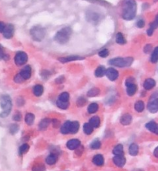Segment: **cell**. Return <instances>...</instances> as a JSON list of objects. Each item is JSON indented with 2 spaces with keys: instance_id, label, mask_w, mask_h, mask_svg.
<instances>
[{
  "instance_id": "cell-27",
  "label": "cell",
  "mask_w": 158,
  "mask_h": 171,
  "mask_svg": "<svg viewBox=\"0 0 158 171\" xmlns=\"http://www.w3.org/2000/svg\"><path fill=\"white\" fill-rule=\"evenodd\" d=\"M116 42L120 45H124L127 43V40H126L125 37L121 33H118L116 35Z\"/></svg>"
},
{
  "instance_id": "cell-30",
  "label": "cell",
  "mask_w": 158,
  "mask_h": 171,
  "mask_svg": "<svg viewBox=\"0 0 158 171\" xmlns=\"http://www.w3.org/2000/svg\"><path fill=\"white\" fill-rule=\"evenodd\" d=\"M34 119H35V116L33 115V113H27L26 115L25 121L26 122L27 125L31 126L32 124L33 123V122H34Z\"/></svg>"
},
{
  "instance_id": "cell-31",
  "label": "cell",
  "mask_w": 158,
  "mask_h": 171,
  "mask_svg": "<svg viewBox=\"0 0 158 171\" xmlns=\"http://www.w3.org/2000/svg\"><path fill=\"white\" fill-rule=\"evenodd\" d=\"M151 62L152 63H156L158 62V46L155 48L153 51L151 56Z\"/></svg>"
},
{
  "instance_id": "cell-22",
  "label": "cell",
  "mask_w": 158,
  "mask_h": 171,
  "mask_svg": "<svg viewBox=\"0 0 158 171\" xmlns=\"http://www.w3.org/2000/svg\"><path fill=\"white\" fill-rule=\"evenodd\" d=\"M89 123H90L92 127H94V128H97V127H99L100 125V119L99 117L95 116V117H91V118L90 119V122H89Z\"/></svg>"
},
{
  "instance_id": "cell-13",
  "label": "cell",
  "mask_w": 158,
  "mask_h": 171,
  "mask_svg": "<svg viewBox=\"0 0 158 171\" xmlns=\"http://www.w3.org/2000/svg\"><path fill=\"white\" fill-rule=\"evenodd\" d=\"M146 128L149 131H151V133H154V134L158 135V124L154 121H151V122H148L145 125Z\"/></svg>"
},
{
  "instance_id": "cell-34",
  "label": "cell",
  "mask_w": 158,
  "mask_h": 171,
  "mask_svg": "<svg viewBox=\"0 0 158 171\" xmlns=\"http://www.w3.org/2000/svg\"><path fill=\"white\" fill-rule=\"evenodd\" d=\"M134 108L135 109H136L137 112L138 113L143 112V109H144V103L141 100L137 101V102L135 103Z\"/></svg>"
},
{
  "instance_id": "cell-8",
  "label": "cell",
  "mask_w": 158,
  "mask_h": 171,
  "mask_svg": "<svg viewBox=\"0 0 158 171\" xmlns=\"http://www.w3.org/2000/svg\"><path fill=\"white\" fill-rule=\"evenodd\" d=\"M14 61L17 66H23L28 61V56L25 52H18L14 58Z\"/></svg>"
},
{
  "instance_id": "cell-11",
  "label": "cell",
  "mask_w": 158,
  "mask_h": 171,
  "mask_svg": "<svg viewBox=\"0 0 158 171\" xmlns=\"http://www.w3.org/2000/svg\"><path fill=\"white\" fill-rule=\"evenodd\" d=\"M114 164L118 167H123L126 164V159L123 155H116L113 159Z\"/></svg>"
},
{
  "instance_id": "cell-37",
  "label": "cell",
  "mask_w": 158,
  "mask_h": 171,
  "mask_svg": "<svg viewBox=\"0 0 158 171\" xmlns=\"http://www.w3.org/2000/svg\"><path fill=\"white\" fill-rule=\"evenodd\" d=\"M100 93V90L98 88H93L91 90H90L87 93V96L90 97H93V96H96L97 95H99Z\"/></svg>"
},
{
  "instance_id": "cell-24",
  "label": "cell",
  "mask_w": 158,
  "mask_h": 171,
  "mask_svg": "<svg viewBox=\"0 0 158 171\" xmlns=\"http://www.w3.org/2000/svg\"><path fill=\"white\" fill-rule=\"evenodd\" d=\"M56 160H57V156L55 154H49L46 159V164L49 165H53L54 164H56Z\"/></svg>"
},
{
  "instance_id": "cell-32",
  "label": "cell",
  "mask_w": 158,
  "mask_h": 171,
  "mask_svg": "<svg viewBox=\"0 0 158 171\" xmlns=\"http://www.w3.org/2000/svg\"><path fill=\"white\" fill-rule=\"evenodd\" d=\"M113 153L115 155H123V145L118 144L114 147Z\"/></svg>"
},
{
  "instance_id": "cell-43",
  "label": "cell",
  "mask_w": 158,
  "mask_h": 171,
  "mask_svg": "<svg viewBox=\"0 0 158 171\" xmlns=\"http://www.w3.org/2000/svg\"><path fill=\"white\" fill-rule=\"evenodd\" d=\"M19 130V127L16 124H12V126H10V129H9V131H10V133L12 134H15Z\"/></svg>"
},
{
  "instance_id": "cell-29",
  "label": "cell",
  "mask_w": 158,
  "mask_h": 171,
  "mask_svg": "<svg viewBox=\"0 0 158 171\" xmlns=\"http://www.w3.org/2000/svg\"><path fill=\"white\" fill-rule=\"evenodd\" d=\"M87 109L89 113H95L99 109V105L96 103H91V104L89 105Z\"/></svg>"
},
{
  "instance_id": "cell-10",
  "label": "cell",
  "mask_w": 158,
  "mask_h": 171,
  "mask_svg": "<svg viewBox=\"0 0 158 171\" xmlns=\"http://www.w3.org/2000/svg\"><path fill=\"white\" fill-rule=\"evenodd\" d=\"M105 75L110 81H115V80H117V78H118L119 72L117 69L111 67V68L106 69Z\"/></svg>"
},
{
  "instance_id": "cell-50",
  "label": "cell",
  "mask_w": 158,
  "mask_h": 171,
  "mask_svg": "<svg viewBox=\"0 0 158 171\" xmlns=\"http://www.w3.org/2000/svg\"><path fill=\"white\" fill-rule=\"evenodd\" d=\"M53 126H54L55 127H59V121L58 120H53Z\"/></svg>"
},
{
  "instance_id": "cell-45",
  "label": "cell",
  "mask_w": 158,
  "mask_h": 171,
  "mask_svg": "<svg viewBox=\"0 0 158 171\" xmlns=\"http://www.w3.org/2000/svg\"><path fill=\"white\" fill-rule=\"evenodd\" d=\"M136 25H137V26L138 27V28H140V29L143 28V27L145 26V22H144V20H143V19H139V20H138L137 22Z\"/></svg>"
},
{
  "instance_id": "cell-28",
  "label": "cell",
  "mask_w": 158,
  "mask_h": 171,
  "mask_svg": "<svg viewBox=\"0 0 158 171\" xmlns=\"http://www.w3.org/2000/svg\"><path fill=\"white\" fill-rule=\"evenodd\" d=\"M70 121H67L66 122H64L63 125L61 127V133L63 134H68L70 133Z\"/></svg>"
},
{
  "instance_id": "cell-7",
  "label": "cell",
  "mask_w": 158,
  "mask_h": 171,
  "mask_svg": "<svg viewBox=\"0 0 158 171\" xmlns=\"http://www.w3.org/2000/svg\"><path fill=\"white\" fill-rule=\"evenodd\" d=\"M126 86H127V93L128 96H132L136 93L137 90V86L134 83V79L130 77L126 81Z\"/></svg>"
},
{
  "instance_id": "cell-44",
  "label": "cell",
  "mask_w": 158,
  "mask_h": 171,
  "mask_svg": "<svg viewBox=\"0 0 158 171\" xmlns=\"http://www.w3.org/2000/svg\"><path fill=\"white\" fill-rule=\"evenodd\" d=\"M14 81H15L16 83H21L22 82L24 81V80H23V78L21 76L20 74L19 73V74H17V75L15 76V78H14Z\"/></svg>"
},
{
  "instance_id": "cell-19",
  "label": "cell",
  "mask_w": 158,
  "mask_h": 171,
  "mask_svg": "<svg viewBox=\"0 0 158 171\" xmlns=\"http://www.w3.org/2000/svg\"><path fill=\"white\" fill-rule=\"evenodd\" d=\"M79 129H80V123L77 121H73V122H70V133L75 134L78 132Z\"/></svg>"
},
{
  "instance_id": "cell-42",
  "label": "cell",
  "mask_w": 158,
  "mask_h": 171,
  "mask_svg": "<svg viewBox=\"0 0 158 171\" xmlns=\"http://www.w3.org/2000/svg\"><path fill=\"white\" fill-rule=\"evenodd\" d=\"M86 103V99L83 97H80L78 99H77V106H83Z\"/></svg>"
},
{
  "instance_id": "cell-15",
  "label": "cell",
  "mask_w": 158,
  "mask_h": 171,
  "mask_svg": "<svg viewBox=\"0 0 158 171\" xmlns=\"http://www.w3.org/2000/svg\"><path fill=\"white\" fill-rule=\"evenodd\" d=\"M80 146V141L77 139H72V140H69L67 143V146L68 149L73 150L77 149Z\"/></svg>"
},
{
  "instance_id": "cell-41",
  "label": "cell",
  "mask_w": 158,
  "mask_h": 171,
  "mask_svg": "<svg viewBox=\"0 0 158 171\" xmlns=\"http://www.w3.org/2000/svg\"><path fill=\"white\" fill-rule=\"evenodd\" d=\"M45 167L42 164H36L33 167V171H45Z\"/></svg>"
},
{
  "instance_id": "cell-47",
  "label": "cell",
  "mask_w": 158,
  "mask_h": 171,
  "mask_svg": "<svg viewBox=\"0 0 158 171\" xmlns=\"http://www.w3.org/2000/svg\"><path fill=\"white\" fill-rule=\"evenodd\" d=\"M151 49H152V46L150 44H147L145 46L144 49H143V51H144L145 53H149L151 51Z\"/></svg>"
},
{
  "instance_id": "cell-17",
  "label": "cell",
  "mask_w": 158,
  "mask_h": 171,
  "mask_svg": "<svg viewBox=\"0 0 158 171\" xmlns=\"http://www.w3.org/2000/svg\"><path fill=\"white\" fill-rule=\"evenodd\" d=\"M93 163L96 166L98 167H101V166L104 165V156L101 154H97L95 155L93 158Z\"/></svg>"
},
{
  "instance_id": "cell-40",
  "label": "cell",
  "mask_w": 158,
  "mask_h": 171,
  "mask_svg": "<svg viewBox=\"0 0 158 171\" xmlns=\"http://www.w3.org/2000/svg\"><path fill=\"white\" fill-rule=\"evenodd\" d=\"M99 56L102 58H106L109 56V50L107 49H104L99 52Z\"/></svg>"
},
{
  "instance_id": "cell-46",
  "label": "cell",
  "mask_w": 158,
  "mask_h": 171,
  "mask_svg": "<svg viewBox=\"0 0 158 171\" xmlns=\"http://www.w3.org/2000/svg\"><path fill=\"white\" fill-rule=\"evenodd\" d=\"M6 56H7V55L6 54V53H5V52H4V49H3V48H2V46H1V45H0V59H6Z\"/></svg>"
},
{
  "instance_id": "cell-23",
  "label": "cell",
  "mask_w": 158,
  "mask_h": 171,
  "mask_svg": "<svg viewBox=\"0 0 158 171\" xmlns=\"http://www.w3.org/2000/svg\"><path fill=\"white\" fill-rule=\"evenodd\" d=\"M33 94L35 95V96H40L43 93V86L42 85H35L33 89Z\"/></svg>"
},
{
  "instance_id": "cell-51",
  "label": "cell",
  "mask_w": 158,
  "mask_h": 171,
  "mask_svg": "<svg viewBox=\"0 0 158 171\" xmlns=\"http://www.w3.org/2000/svg\"><path fill=\"white\" fill-rule=\"evenodd\" d=\"M154 156H155V157L158 158V146H157V147H156L155 150H154Z\"/></svg>"
},
{
  "instance_id": "cell-36",
  "label": "cell",
  "mask_w": 158,
  "mask_h": 171,
  "mask_svg": "<svg viewBox=\"0 0 158 171\" xmlns=\"http://www.w3.org/2000/svg\"><path fill=\"white\" fill-rule=\"evenodd\" d=\"M59 100L64 101V102H69L70 100V94L67 92H64V93H62L59 96Z\"/></svg>"
},
{
  "instance_id": "cell-14",
  "label": "cell",
  "mask_w": 158,
  "mask_h": 171,
  "mask_svg": "<svg viewBox=\"0 0 158 171\" xmlns=\"http://www.w3.org/2000/svg\"><path fill=\"white\" fill-rule=\"evenodd\" d=\"M157 28H158V14L156 16L155 19L154 20V22H152L151 24H150L149 29H148L147 31H146V33H147V35H149V36H151V35H153L154 30Z\"/></svg>"
},
{
  "instance_id": "cell-5",
  "label": "cell",
  "mask_w": 158,
  "mask_h": 171,
  "mask_svg": "<svg viewBox=\"0 0 158 171\" xmlns=\"http://www.w3.org/2000/svg\"><path fill=\"white\" fill-rule=\"evenodd\" d=\"M30 35L35 41L40 42L45 38L46 30L41 25H35L30 30Z\"/></svg>"
},
{
  "instance_id": "cell-9",
  "label": "cell",
  "mask_w": 158,
  "mask_h": 171,
  "mask_svg": "<svg viewBox=\"0 0 158 171\" xmlns=\"http://www.w3.org/2000/svg\"><path fill=\"white\" fill-rule=\"evenodd\" d=\"M15 32V27L12 24H7L5 26L4 30L2 32L3 36L6 39H11L12 38Z\"/></svg>"
},
{
  "instance_id": "cell-3",
  "label": "cell",
  "mask_w": 158,
  "mask_h": 171,
  "mask_svg": "<svg viewBox=\"0 0 158 171\" xmlns=\"http://www.w3.org/2000/svg\"><path fill=\"white\" fill-rule=\"evenodd\" d=\"M0 106L2 111L0 113V117L5 118L9 115L12 109V99L8 95L2 96L0 98Z\"/></svg>"
},
{
  "instance_id": "cell-26",
  "label": "cell",
  "mask_w": 158,
  "mask_h": 171,
  "mask_svg": "<svg viewBox=\"0 0 158 171\" xmlns=\"http://www.w3.org/2000/svg\"><path fill=\"white\" fill-rule=\"evenodd\" d=\"M49 122H50V120L49 119H44L40 122L39 124V129L40 130H45L47 129L48 126H49Z\"/></svg>"
},
{
  "instance_id": "cell-49",
  "label": "cell",
  "mask_w": 158,
  "mask_h": 171,
  "mask_svg": "<svg viewBox=\"0 0 158 171\" xmlns=\"http://www.w3.org/2000/svg\"><path fill=\"white\" fill-rule=\"evenodd\" d=\"M5 26H6V25H5L4 22H0V33H2L5 29Z\"/></svg>"
},
{
  "instance_id": "cell-33",
  "label": "cell",
  "mask_w": 158,
  "mask_h": 171,
  "mask_svg": "<svg viewBox=\"0 0 158 171\" xmlns=\"http://www.w3.org/2000/svg\"><path fill=\"white\" fill-rule=\"evenodd\" d=\"M56 106L59 108V109H68L69 106H70V103L69 102H64V101H61L58 99L56 101Z\"/></svg>"
},
{
  "instance_id": "cell-2",
  "label": "cell",
  "mask_w": 158,
  "mask_h": 171,
  "mask_svg": "<svg viewBox=\"0 0 158 171\" xmlns=\"http://www.w3.org/2000/svg\"><path fill=\"white\" fill-rule=\"evenodd\" d=\"M72 33V29L70 27H64V28L59 30L56 33V35L54 36L55 41L57 42L59 44H66L70 40Z\"/></svg>"
},
{
  "instance_id": "cell-38",
  "label": "cell",
  "mask_w": 158,
  "mask_h": 171,
  "mask_svg": "<svg viewBox=\"0 0 158 171\" xmlns=\"http://www.w3.org/2000/svg\"><path fill=\"white\" fill-rule=\"evenodd\" d=\"M29 149H30V146H29L28 144H26V143L22 144V146H20V148H19V154L22 155L26 154V153L29 150Z\"/></svg>"
},
{
  "instance_id": "cell-20",
  "label": "cell",
  "mask_w": 158,
  "mask_h": 171,
  "mask_svg": "<svg viewBox=\"0 0 158 171\" xmlns=\"http://www.w3.org/2000/svg\"><path fill=\"white\" fill-rule=\"evenodd\" d=\"M132 122V117L129 113H126L122 116L121 119H120V122L122 125L127 126L131 123Z\"/></svg>"
},
{
  "instance_id": "cell-12",
  "label": "cell",
  "mask_w": 158,
  "mask_h": 171,
  "mask_svg": "<svg viewBox=\"0 0 158 171\" xmlns=\"http://www.w3.org/2000/svg\"><path fill=\"white\" fill-rule=\"evenodd\" d=\"M19 74H20L21 76L23 78L24 80H29L32 76L31 67H30V66H26V67L20 71Z\"/></svg>"
},
{
  "instance_id": "cell-35",
  "label": "cell",
  "mask_w": 158,
  "mask_h": 171,
  "mask_svg": "<svg viewBox=\"0 0 158 171\" xmlns=\"http://www.w3.org/2000/svg\"><path fill=\"white\" fill-rule=\"evenodd\" d=\"M93 131V127H92L90 123H85L84 125H83V132H84L85 134L90 135L92 134Z\"/></svg>"
},
{
  "instance_id": "cell-21",
  "label": "cell",
  "mask_w": 158,
  "mask_h": 171,
  "mask_svg": "<svg viewBox=\"0 0 158 171\" xmlns=\"http://www.w3.org/2000/svg\"><path fill=\"white\" fill-rule=\"evenodd\" d=\"M139 152V146L137 143H132L129 147V153L131 156H137Z\"/></svg>"
},
{
  "instance_id": "cell-18",
  "label": "cell",
  "mask_w": 158,
  "mask_h": 171,
  "mask_svg": "<svg viewBox=\"0 0 158 171\" xmlns=\"http://www.w3.org/2000/svg\"><path fill=\"white\" fill-rule=\"evenodd\" d=\"M84 58L81 57V56H67V57H61L59 58V60L61 62H71V61H75V60H80V59H83Z\"/></svg>"
},
{
  "instance_id": "cell-39",
  "label": "cell",
  "mask_w": 158,
  "mask_h": 171,
  "mask_svg": "<svg viewBox=\"0 0 158 171\" xmlns=\"http://www.w3.org/2000/svg\"><path fill=\"white\" fill-rule=\"evenodd\" d=\"M100 146H101L100 142L99 140H97L93 141L91 143V144H90V147H91L92 149H94V150L99 149V148L100 147Z\"/></svg>"
},
{
  "instance_id": "cell-4",
  "label": "cell",
  "mask_w": 158,
  "mask_h": 171,
  "mask_svg": "<svg viewBox=\"0 0 158 171\" xmlns=\"http://www.w3.org/2000/svg\"><path fill=\"white\" fill-rule=\"evenodd\" d=\"M133 62V59L132 57H127V58H121L117 57L114 59H110L109 61V64L114 66L117 67H130Z\"/></svg>"
},
{
  "instance_id": "cell-1",
  "label": "cell",
  "mask_w": 158,
  "mask_h": 171,
  "mask_svg": "<svg viewBox=\"0 0 158 171\" xmlns=\"http://www.w3.org/2000/svg\"><path fill=\"white\" fill-rule=\"evenodd\" d=\"M137 2L135 0H124L122 4V18L124 20H133L137 14Z\"/></svg>"
},
{
  "instance_id": "cell-16",
  "label": "cell",
  "mask_w": 158,
  "mask_h": 171,
  "mask_svg": "<svg viewBox=\"0 0 158 171\" xmlns=\"http://www.w3.org/2000/svg\"><path fill=\"white\" fill-rule=\"evenodd\" d=\"M156 86V81L154 80V79L148 78L146 79V80L143 83V88L146 90H150L151 89L154 88Z\"/></svg>"
},
{
  "instance_id": "cell-25",
  "label": "cell",
  "mask_w": 158,
  "mask_h": 171,
  "mask_svg": "<svg viewBox=\"0 0 158 171\" xmlns=\"http://www.w3.org/2000/svg\"><path fill=\"white\" fill-rule=\"evenodd\" d=\"M94 74L96 77H99V78L100 77L104 76L106 74V68L104 67H103V66L98 67L96 69V70H95Z\"/></svg>"
},
{
  "instance_id": "cell-6",
  "label": "cell",
  "mask_w": 158,
  "mask_h": 171,
  "mask_svg": "<svg viewBox=\"0 0 158 171\" xmlns=\"http://www.w3.org/2000/svg\"><path fill=\"white\" fill-rule=\"evenodd\" d=\"M147 109L151 113L158 112V92H155L151 96L148 101Z\"/></svg>"
},
{
  "instance_id": "cell-48",
  "label": "cell",
  "mask_w": 158,
  "mask_h": 171,
  "mask_svg": "<svg viewBox=\"0 0 158 171\" xmlns=\"http://www.w3.org/2000/svg\"><path fill=\"white\" fill-rule=\"evenodd\" d=\"M13 120L16 121H19L21 120V114L19 113H16L15 115H14L13 117Z\"/></svg>"
}]
</instances>
